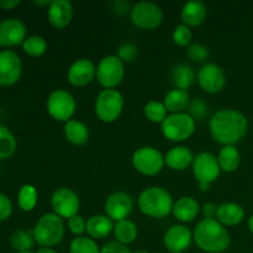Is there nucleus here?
Here are the masks:
<instances>
[{
	"label": "nucleus",
	"mask_w": 253,
	"mask_h": 253,
	"mask_svg": "<svg viewBox=\"0 0 253 253\" xmlns=\"http://www.w3.org/2000/svg\"><path fill=\"white\" fill-rule=\"evenodd\" d=\"M210 135L217 143L235 146L246 136L249 121L246 116L235 109H221L211 116L209 121Z\"/></svg>",
	"instance_id": "nucleus-1"
},
{
	"label": "nucleus",
	"mask_w": 253,
	"mask_h": 253,
	"mask_svg": "<svg viewBox=\"0 0 253 253\" xmlns=\"http://www.w3.org/2000/svg\"><path fill=\"white\" fill-rule=\"evenodd\" d=\"M193 240L202 251L222 253L230 246V235L226 227L216 219H203L193 231Z\"/></svg>",
	"instance_id": "nucleus-2"
},
{
	"label": "nucleus",
	"mask_w": 253,
	"mask_h": 253,
	"mask_svg": "<svg viewBox=\"0 0 253 253\" xmlns=\"http://www.w3.org/2000/svg\"><path fill=\"white\" fill-rule=\"evenodd\" d=\"M137 205L143 215L153 219H162L173 210V198L167 189L162 187L146 188L138 195Z\"/></svg>",
	"instance_id": "nucleus-3"
},
{
	"label": "nucleus",
	"mask_w": 253,
	"mask_h": 253,
	"mask_svg": "<svg viewBox=\"0 0 253 253\" xmlns=\"http://www.w3.org/2000/svg\"><path fill=\"white\" fill-rule=\"evenodd\" d=\"M66 225L63 219L54 212L42 215L35 225L32 234L35 241L42 247H53L63 240Z\"/></svg>",
	"instance_id": "nucleus-4"
},
{
	"label": "nucleus",
	"mask_w": 253,
	"mask_h": 253,
	"mask_svg": "<svg viewBox=\"0 0 253 253\" xmlns=\"http://www.w3.org/2000/svg\"><path fill=\"white\" fill-rule=\"evenodd\" d=\"M124 96L116 89H103L96 95L94 110L100 121L111 124L120 118L124 110Z\"/></svg>",
	"instance_id": "nucleus-5"
},
{
	"label": "nucleus",
	"mask_w": 253,
	"mask_h": 253,
	"mask_svg": "<svg viewBox=\"0 0 253 253\" xmlns=\"http://www.w3.org/2000/svg\"><path fill=\"white\" fill-rule=\"evenodd\" d=\"M161 131L167 140L172 142H183L192 137L195 132V120L189 113L169 114L161 124Z\"/></svg>",
	"instance_id": "nucleus-6"
},
{
	"label": "nucleus",
	"mask_w": 253,
	"mask_h": 253,
	"mask_svg": "<svg viewBox=\"0 0 253 253\" xmlns=\"http://www.w3.org/2000/svg\"><path fill=\"white\" fill-rule=\"evenodd\" d=\"M132 166L138 173L143 175H157L166 166L165 156L157 148L151 146H142L132 155Z\"/></svg>",
	"instance_id": "nucleus-7"
},
{
	"label": "nucleus",
	"mask_w": 253,
	"mask_h": 253,
	"mask_svg": "<svg viewBox=\"0 0 253 253\" xmlns=\"http://www.w3.org/2000/svg\"><path fill=\"white\" fill-rule=\"evenodd\" d=\"M47 113L54 120L67 123L72 120L77 109V103L74 96L64 89H57L48 95L46 101Z\"/></svg>",
	"instance_id": "nucleus-8"
},
{
	"label": "nucleus",
	"mask_w": 253,
	"mask_h": 253,
	"mask_svg": "<svg viewBox=\"0 0 253 253\" xmlns=\"http://www.w3.org/2000/svg\"><path fill=\"white\" fill-rule=\"evenodd\" d=\"M125 77V64L115 54L105 56L96 66V79L105 89H115Z\"/></svg>",
	"instance_id": "nucleus-9"
},
{
	"label": "nucleus",
	"mask_w": 253,
	"mask_h": 253,
	"mask_svg": "<svg viewBox=\"0 0 253 253\" xmlns=\"http://www.w3.org/2000/svg\"><path fill=\"white\" fill-rule=\"evenodd\" d=\"M132 24L141 30H153L162 24L163 11L152 1H138L131 7Z\"/></svg>",
	"instance_id": "nucleus-10"
},
{
	"label": "nucleus",
	"mask_w": 253,
	"mask_h": 253,
	"mask_svg": "<svg viewBox=\"0 0 253 253\" xmlns=\"http://www.w3.org/2000/svg\"><path fill=\"white\" fill-rule=\"evenodd\" d=\"M51 207L54 214L67 219L78 214L81 208V200L78 194L73 189L67 187H61L53 192L51 197Z\"/></svg>",
	"instance_id": "nucleus-11"
},
{
	"label": "nucleus",
	"mask_w": 253,
	"mask_h": 253,
	"mask_svg": "<svg viewBox=\"0 0 253 253\" xmlns=\"http://www.w3.org/2000/svg\"><path fill=\"white\" fill-rule=\"evenodd\" d=\"M192 170L198 182H207L210 184L214 183L221 173L217 157L211 152H202L195 156Z\"/></svg>",
	"instance_id": "nucleus-12"
},
{
	"label": "nucleus",
	"mask_w": 253,
	"mask_h": 253,
	"mask_svg": "<svg viewBox=\"0 0 253 253\" xmlns=\"http://www.w3.org/2000/svg\"><path fill=\"white\" fill-rule=\"evenodd\" d=\"M197 81L203 90L210 94H216L224 89L226 77L224 69L219 64L205 63L198 72Z\"/></svg>",
	"instance_id": "nucleus-13"
},
{
	"label": "nucleus",
	"mask_w": 253,
	"mask_h": 253,
	"mask_svg": "<svg viewBox=\"0 0 253 253\" xmlns=\"http://www.w3.org/2000/svg\"><path fill=\"white\" fill-rule=\"evenodd\" d=\"M22 74V62L19 54L10 49L0 52V85L9 86L17 83Z\"/></svg>",
	"instance_id": "nucleus-14"
},
{
	"label": "nucleus",
	"mask_w": 253,
	"mask_h": 253,
	"mask_svg": "<svg viewBox=\"0 0 253 253\" xmlns=\"http://www.w3.org/2000/svg\"><path fill=\"white\" fill-rule=\"evenodd\" d=\"M105 215L113 221L118 222L127 219L132 212L133 200L125 192H115L108 197L105 202Z\"/></svg>",
	"instance_id": "nucleus-15"
},
{
	"label": "nucleus",
	"mask_w": 253,
	"mask_h": 253,
	"mask_svg": "<svg viewBox=\"0 0 253 253\" xmlns=\"http://www.w3.org/2000/svg\"><path fill=\"white\" fill-rule=\"evenodd\" d=\"M27 27L20 19H6L0 21V46L12 47L24 43Z\"/></svg>",
	"instance_id": "nucleus-16"
},
{
	"label": "nucleus",
	"mask_w": 253,
	"mask_h": 253,
	"mask_svg": "<svg viewBox=\"0 0 253 253\" xmlns=\"http://www.w3.org/2000/svg\"><path fill=\"white\" fill-rule=\"evenodd\" d=\"M67 78L74 86L88 85L96 78V66L88 58L77 59L68 68Z\"/></svg>",
	"instance_id": "nucleus-17"
},
{
	"label": "nucleus",
	"mask_w": 253,
	"mask_h": 253,
	"mask_svg": "<svg viewBox=\"0 0 253 253\" xmlns=\"http://www.w3.org/2000/svg\"><path fill=\"white\" fill-rule=\"evenodd\" d=\"M193 232L184 225H173L163 236V245L169 252H183L190 246Z\"/></svg>",
	"instance_id": "nucleus-18"
},
{
	"label": "nucleus",
	"mask_w": 253,
	"mask_h": 253,
	"mask_svg": "<svg viewBox=\"0 0 253 253\" xmlns=\"http://www.w3.org/2000/svg\"><path fill=\"white\" fill-rule=\"evenodd\" d=\"M49 24L56 29H64L73 19V5L69 0H53L47 10Z\"/></svg>",
	"instance_id": "nucleus-19"
},
{
	"label": "nucleus",
	"mask_w": 253,
	"mask_h": 253,
	"mask_svg": "<svg viewBox=\"0 0 253 253\" xmlns=\"http://www.w3.org/2000/svg\"><path fill=\"white\" fill-rule=\"evenodd\" d=\"M195 156L193 155L192 150L185 146H175L170 148L165 156V162L168 168L173 170H184L192 167L193 161Z\"/></svg>",
	"instance_id": "nucleus-20"
},
{
	"label": "nucleus",
	"mask_w": 253,
	"mask_h": 253,
	"mask_svg": "<svg viewBox=\"0 0 253 253\" xmlns=\"http://www.w3.org/2000/svg\"><path fill=\"white\" fill-rule=\"evenodd\" d=\"M208 15L207 6L203 1L199 0H192L183 5L180 17L185 26L198 27L205 21Z\"/></svg>",
	"instance_id": "nucleus-21"
},
{
	"label": "nucleus",
	"mask_w": 253,
	"mask_h": 253,
	"mask_svg": "<svg viewBox=\"0 0 253 253\" xmlns=\"http://www.w3.org/2000/svg\"><path fill=\"white\" fill-rule=\"evenodd\" d=\"M172 212L178 221L190 222L199 215V203L192 197H180L177 202H174Z\"/></svg>",
	"instance_id": "nucleus-22"
},
{
	"label": "nucleus",
	"mask_w": 253,
	"mask_h": 253,
	"mask_svg": "<svg viewBox=\"0 0 253 253\" xmlns=\"http://www.w3.org/2000/svg\"><path fill=\"white\" fill-rule=\"evenodd\" d=\"M114 221L106 215H93L86 220L85 232L93 240L108 237L114 231Z\"/></svg>",
	"instance_id": "nucleus-23"
},
{
	"label": "nucleus",
	"mask_w": 253,
	"mask_h": 253,
	"mask_svg": "<svg viewBox=\"0 0 253 253\" xmlns=\"http://www.w3.org/2000/svg\"><path fill=\"white\" fill-rule=\"evenodd\" d=\"M215 219L224 226H236L245 219V210L236 203H224L217 207Z\"/></svg>",
	"instance_id": "nucleus-24"
},
{
	"label": "nucleus",
	"mask_w": 253,
	"mask_h": 253,
	"mask_svg": "<svg viewBox=\"0 0 253 253\" xmlns=\"http://www.w3.org/2000/svg\"><path fill=\"white\" fill-rule=\"evenodd\" d=\"M64 137L74 146H83L89 140L88 126L79 120H69L64 123Z\"/></svg>",
	"instance_id": "nucleus-25"
},
{
	"label": "nucleus",
	"mask_w": 253,
	"mask_h": 253,
	"mask_svg": "<svg viewBox=\"0 0 253 253\" xmlns=\"http://www.w3.org/2000/svg\"><path fill=\"white\" fill-rule=\"evenodd\" d=\"M216 157L220 169L225 173L235 172L241 163V155L235 146H224Z\"/></svg>",
	"instance_id": "nucleus-26"
},
{
	"label": "nucleus",
	"mask_w": 253,
	"mask_h": 253,
	"mask_svg": "<svg viewBox=\"0 0 253 253\" xmlns=\"http://www.w3.org/2000/svg\"><path fill=\"white\" fill-rule=\"evenodd\" d=\"M163 104H165L168 113H183V110L189 104V93H188V90H183V89H172L165 95Z\"/></svg>",
	"instance_id": "nucleus-27"
},
{
	"label": "nucleus",
	"mask_w": 253,
	"mask_h": 253,
	"mask_svg": "<svg viewBox=\"0 0 253 253\" xmlns=\"http://www.w3.org/2000/svg\"><path fill=\"white\" fill-rule=\"evenodd\" d=\"M114 236H115L116 241L120 242L123 245H130L137 239L138 229L137 225L131 220L125 219L121 221L115 222L114 225Z\"/></svg>",
	"instance_id": "nucleus-28"
},
{
	"label": "nucleus",
	"mask_w": 253,
	"mask_h": 253,
	"mask_svg": "<svg viewBox=\"0 0 253 253\" xmlns=\"http://www.w3.org/2000/svg\"><path fill=\"white\" fill-rule=\"evenodd\" d=\"M172 78L178 89L188 90L195 81V72L188 64H178L173 71Z\"/></svg>",
	"instance_id": "nucleus-29"
},
{
	"label": "nucleus",
	"mask_w": 253,
	"mask_h": 253,
	"mask_svg": "<svg viewBox=\"0 0 253 253\" xmlns=\"http://www.w3.org/2000/svg\"><path fill=\"white\" fill-rule=\"evenodd\" d=\"M37 200H39V193L34 185L25 184L20 188L17 194V204L20 209L24 211H31L36 207Z\"/></svg>",
	"instance_id": "nucleus-30"
},
{
	"label": "nucleus",
	"mask_w": 253,
	"mask_h": 253,
	"mask_svg": "<svg viewBox=\"0 0 253 253\" xmlns=\"http://www.w3.org/2000/svg\"><path fill=\"white\" fill-rule=\"evenodd\" d=\"M16 138L4 125H0V160L10 158L16 151Z\"/></svg>",
	"instance_id": "nucleus-31"
},
{
	"label": "nucleus",
	"mask_w": 253,
	"mask_h": 253,
	"mask_svg": "<svg viewBox=\"0 0 253 253\" xmlns=\"http://www.w3.org/2000/svg\"><path fill=\"white\" fill-rule=\"evenodd\" d=\"M167 109H166L163 101L151 100L143 106V115L148 121L155 124H162L167 118Z\"/></svg>",
	"instance_id": "nucleus-32"
},
{
	"label": "nucleus",
	"mask_w": 253,
	"mask_h": 253,
	"mask_svg": "<svg viewBox=\"0 0 253 253\" xmlns=\"http://www.w3.org/2000/svg\"><path fill=\"white\" fill-rule=\"evenodd\" d=\"M34 242L35 239L32 231L19 230L10 236V246L17 252L31 251V249L34 247Z\"/></svg>",
	"instance_id": "nucleus-33"
},
{
	"label": "nucleus",
	"mask_w": 253,
	"mask_h": 253,
	"mask_svg": "<svg viewBox=\"0 0 253 253\" xmlns=\"http://www.w3.org/2000/svg\"><path fill=\"white\" fill-rule=\"evenodd\" d=\"M47 41L42 36H29L22 43V49L25 53L29 54L30 57H41L46 53L47 51Z\"/></svg>",
	"instance_id": "nucleus-34"
},
{
	"label": "nucleus",
	"mask_w": 253,
	"mask_h": 253,
	"mask_svg": "<svg viewBox=\"0 0 253 253\" xmlns=\"http://www.w3.org/2000/svg\"><path fill=\"white\" fill-rule=\"evenodd\" d=\"M69 253H100L95 240L89 236H77L69 245Z\"/></svg>",
	"instance_id": "nucleus-35"
},
{
	"label": "nucleus",
	"mask_w": 253,
	"mask_h": 253,
	"mask_svg": "<svg viewBox=\"0 0 253 253\" xmlns=\"http://www.w3.org/2000/svg\"><path fill=\"white\" fill-rule=\"evenodd\" d=\"M172 39H173V42H174L177 46L179 47L189 46L193 39L190 27L185 26L184 24H180L178 25V26H175L174 31H173L172 34Z\"/></svg>",
	"instance_id": "nucleus-36"
},
{
	"label": "nucleus",
	"mask_w": 253,
	"mask_h": 253,
	"mask_svg": "<svg viewBox=\"0 0 253 253\" xmlns=\"http://www.w3.org/2000/svg\"><path fill=\"white\" fill-rule=\"evenodd\" d=\"M187 56L192 61L204 62L209 58V49H208L207 46L202 43H193L188 47Z\"/></svg>",
	"instance_id": "nucleus-37"
},
{
	"label": "nucleus",
	"mask_w": 253,
	"mask_h": 253,
	"mask_svg": "<svg viewBox=\"0 0 253 253\" xmlns=\"http://www.w3.org/2000/svg\"><path fill=\"white\" fill-rule=\"evenodd\" d=\"M138 49L133 43H123L118 48V54L116 56L125 63V62H132L137 57Z\"/></svg>",
	"instance_id": "nucleus-38"
},
{
	"label": "nucleus",
	"mask_w": 253,
	"mask_h": 253,
	"mask_svg": "<svg viewBox=\"0 0 253 253\" xmlns=\"http://www.w3.org/2000/svg\"><path fill=\"white\" fill-rule=\"evenodd\" d=\"M67 226H68V230L72 234L76 235V236H82V234L85 232L86 221L83 219V216L77 214L67 220Z\"/></svg>",
	"instance_id": "nucleus-39"
},
{
	"label": "nucleus",
	"mask_w": 253,
	"mask_h": 253,
	"mask_svg": "<svg viewBox=\"0 0 253 253\" xmlns=\"http://www.w3.org/2000/svg\"><path fill=\"white\" fill-rule=\"evenodd\" d=\"M208 113V106L207 104L203 100H194L189 106V115L194 119L195 121L200 120L205 116V114Z\"/></svg>",
	"instance_id": "nucleus-40"
},
{
	"label": "nucleus",
	"mask_w": 253,
	"mask_h": 253,
	"mask_svg": "<svg viewBox=\"0 0 253 253\" xmlns=\"http://www.w3.org/2000/svg\"><path fill=\"white\" fill-rule=\"evenodd\" d=\"M12 214V204L9 197L0 193V221H5Z\"/></svg>",
	"instance_id": "nucleus-41"
},
{
	"label": "nucleus",
	"mask_w": 253,
	"mask_h": 253,
	"mask_svg": "<svg viewBox=\"0 0 253 253\" xmlns=\"http://www.w3.org/2000/svg\"><path fill=\"white\" fill-rule=\"evenodd\" d=\"M100 253H132L126 245L120 244L118 241L108 242L100 249Z\"/></svg>",
	"instance_id": "nucleus-42"
},
{
	"label": "nucleus",
	"mask_w": 253,
	"mask_h": 253,
	"mask_svg": "<svg viewBox=\"0 0 253 253\" xmlns=\"http://www.w3.org/2000/svg\"><path fill=\"white\" fill-rule=\"evenodd\" d=\"M216 211L217 207L211 202L205 203L202 208V212L204 219H215V217H216Z\"/></svg>",
	"instance_id": "nucleus-43"
},
{
	"label": "nucleus",
	"mask_w": 253,
	"mask_h": 253,
	"mask_svg": "<svg viewBox=\"0 0 253 253\" xmlns=\"http://www.w3.org/2000/svg\"><path fill=\"white\" fill-rule=\"evenodd\" d=\"M20 5L19 0H0V7L4 10H11Z\"/></svg>",
	"instance_id": "nucleus-44"
},
{
	"label": "nucleus",
	"mask_w": 253,
	"mask_h": 253,
	"mask_svg": "<svg viewBox=\"0 0 253 253\" xmlns=\"http://www.w3.org/2000/svg\"><path fill=\"white\" fill-rule=\"evenodd\" d=\"M210 183L207 182H198V187H199L200 192H209L210 190Z\"/></svg>",
	"instance_id": "nucleus-45"
},
{
	"label": "nucleus",
	"mask_w": 253,
	"mask_h": 253,
	"mask_svg": "<svg viewBox=\"0 0 253 253\" xmlns=\"http://www.w3.org/2000/svg\"><path fill=\"white\" fill-rule=\"evenodd\" d=\"M36 253H58V252L54 251L52 247H41V249L37 250Z\"/></svg>",
	"instance_id": "nucleus-46"
},
{
	"label": "nucleus",
	"mask_w": 253,
	"mask_h": 253,
	"mask_svg": "<svg viewBox=\"0 0 253 253\" xmlns=\"http://www.w3.org/2000/svg\"><path fill=\"white\" fill-rule=\"evenodd\" d=\"M34 4L40 5V6H44V5H47V6H49V4H51V1H49V0H44V1H34Z\"/></svg>",
	"instance_id": "nucleus-47"
},
{
	"label": "nucleus",
	"mask_w": 253,
	"mask_h": 253,
	"mask_svg": "<svg viewBox=\"0 0 253 253\" xmlns=\"http://www.w3.org/2000/svg\"><path fill=\"white\" fill-rule=\"evenodd\" d=\"M249 229H250V231L253 234V215L249 219Z\"/></svg>",
	"instance_id": "nucleus-48"
},
{
	"label": "nucleus",
	"mask_w": 253,
	"mask_h": 253,
	"mask_svg": "<svg viewBox=\"0 0 253 253\" xmlns=\"http://www.w3.org/2000/svg\"><path fill=\"white\" fill-rule=\"evenodd\" d=\"M132 253H150V252L145 251V250H138V251H135V252H132Z\"/></svg>",
	"instance_id": "nucleus-49"
},
{
	"label": "nucleus",
	"mask_w": 253,
	"mask_h": 253,
	"mask_svg": "<svg viewBox=\"0 0 253 253\" xmlns=\"http://www.w3.org/2000/svg\"><path fill=\"white\" fill-rule=\"evenodd\" d=\"M17 253H34L32 251H21V252H17Z\"/></svg>",
	"instance_id": "nucleus-50"
},
{
	"label": "nucleus",
	"mask_w": 253,
	"mask_h": 253,
	"mask_svg": "<svg viewBox=\"0 0 253 253\" xmlns=\"http://www.w3.org/2000/svg\"><path fill=\"white\" fill-rule=\"evenodd\" d=\"M169 253H183V252H169Z\"/></svg>",
	"instance_id": "nucleus-51"
}]
</instances>
